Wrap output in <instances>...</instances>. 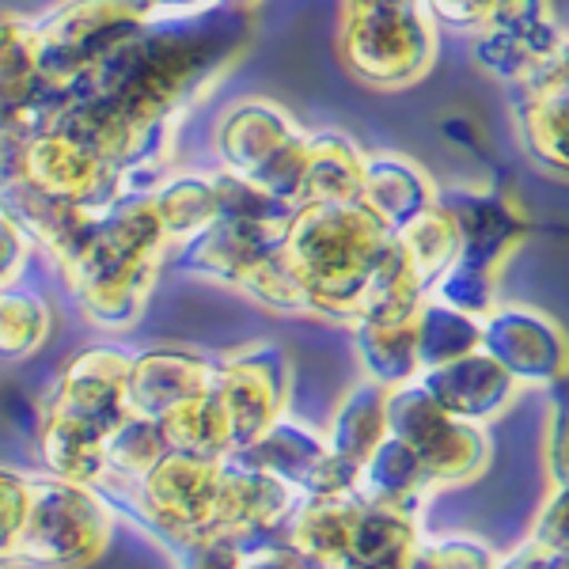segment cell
Returning <instances> with one entry per match:
<instances>
[{
	"mask_svg": "<svg viewBox=\"0 0 569 569\" xmlns=\"http://www.w3.org/2000/svg\"><path fill=\"white\" fill-rule=\"evenodd\" d=\"M338 53L372 88H407L433 66L437 23L426 0H342Z\"/></svg>",
	"mask_w": 569,
	"mask_h": 569,
	"instance_id": "1",
	"label": "cell"
},
{
	"mask_svg": "<svg viewBox=\"0 0 569 569\" xmlns=\"http://www.w3.org/2000/svg\"><path fill=\"white\" fill-rule=\"evenodd\" d=\"M160 8L152 0H61L31 23L34 69L50 96H61L91 72L110 50L152 27Z\"/></svg>",
	"mask_w": 569,
	"mask_h": 569,
	"instance_id": "2",
	"label": "cell"
},
{
	"mask_svg": "<svg viewBox=\"0 0 569 569\" xmlns=\"http://www.w3.org/2000/svg\"><path fill=\"white\" fill-rule=\"evenodd\" d=\"M479 61L498 77L531 80L566 66L562 23L550 0H493L479 31Z\"/></svg>",
	"mask_w": 569,
	"mask_h": 569,
	"instance_id": "3",
	"label": "cell"
},
{
	"mask_svg": "<svg viewBox=\"0 0 569 569\" xmlns=\"http://www.w3.org/2000/svg\"><path fill=\"white\" fill-rule=\"evenodd\" d=\"M220 149L236 171L273 194L300 190V168H305V137L292 130L281 110L266 103H243L220 126Z\"/></svg>",
	"mask_w": 569,
	"mask_h": 569,
	"instance_id": "4",
	"label": "cell"
},
{
	"mask_svg": "<svg viewBox=\"0 0 569 569\" xmlns=\"http://www.w3.org/2000/svg\"><path fill=\"white\" fill-rule=\"evenodd\" d=\"M46 96L50 91L34 69L31 23L0 16V130H39Z\"/></svg>",
	"mask_w": 569,
	"mask_h": 569,
	"instance_id": "5",
	"label": "cell"
},
{
	"mask_svg": "<svg viewBox=\"0 0 569 569\" xmlns=\"http://www.w3.org/2000/svg\"><path fill=\"white\" fill-rule=\"evenodd\" d=\"M528 99L520 103V133L536 160L555 171L566 168V66L543 69L525 80Z\"/></svg>",
	"mask_w": 569,
	"mask_h": 569,
	"instance_id": "6",
	"label": "cell"
},
{
	"mask_svg": "<svg viewBox=\"0 0 569 569\" xmlns=\"http://www.w3.org/2000/svg\"><path fill=\"white\" fill-rule=\"evenodd\" d=\"M493 0H426V12L433 23L456 27V31H479L490 16Z\"/></svg>",
	"mask_w": 569,
	"mask_h": 569,
	"instance_id": "7",
	"label": "cell"
},
{
	"mask_svg": "<svg viewBox=\"0 0 569 569\" xmlns=\"http://www.w3.org/2000/svg\"><path fill=\"white\" fill-rule=\"evenodd\" d=\"M160 12H176V16H194L206 8H251L254 0H152Z\"/></svg>",
	"mask_w": 569,
	"mask_h": 569,
	"instance_id": "8",
	"label": "cell"
}]
</instances>
